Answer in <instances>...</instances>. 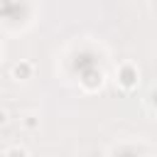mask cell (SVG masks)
Masks as SVG:
<instances>
[{
  "instance_id": "6da1fadb",
  "label": "cell",
  "mask_w": 157,
  "mask_h": 157,
  "mask_svg": "<svg viewBox=\"0 0 157 157\" xmlns=\"http://www.w3.org/2000/svg\"><path fill=\"white\" fill-rule=\"evenodd\" d=\"M118 81H120L125 88H132V86L137 83V71H135V66H132V64H125V66H120Z\"/></svg>"
},
{
  "instance_id": "7a4b0ae2",
  "label": "cell",
  "mask_w": 157,
  "mask_h": 157,
  "mask_svg": "<svg viewBox=\"0 0 157 157\" xmlns=\"http://www.w3.org/2000/svg\"><path fill=\"white\" fill-rule=\"evenodd\" d=\"M29 71H32L29 64H17V66H15V76H27Z\"/></svg>"
},
{
  "instance_id": "3957f363",
  "label": "cell",
  "mask_w": 157,
  "mask_h": 157,
  "mask_svg": "<svg viewBox=\"0 0 157 157\" xmlns=\"http://www.w3.org/2000/svg\"><path fill=\"white\" fill-rule=\"evenodd\" d=\"M5 157H27V152H25L22 147H12V150H7Z\"/></svg>"
}]
</instances>
